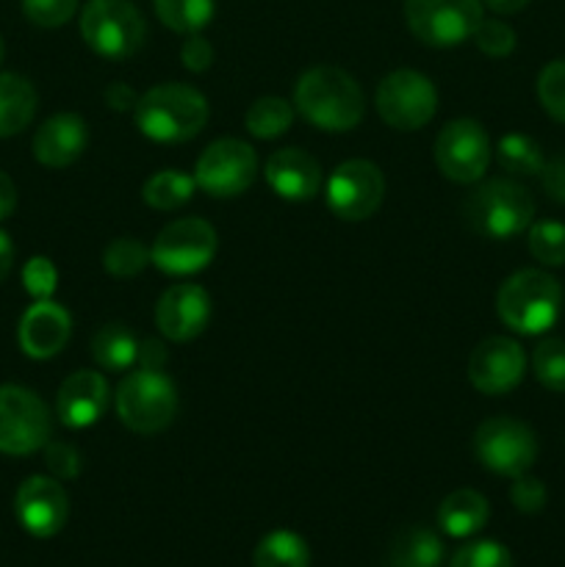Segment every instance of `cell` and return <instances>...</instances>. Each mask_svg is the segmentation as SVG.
Returning a JSON list of instances; mask_svg holds the SVG:
<instances>
[{
  "label": "cell",
  "instance_id": "1",
  "mask_svg": "<svg viewBox=\"0 0 565 567\" xmlns=\"http://www.w3.org/2000/svg\"><path fill=\"white\" fill-rule=\"evenodd\" d=\"M294 105L314 127L327 133H347L360 125L366 97L358 81L338 66H314L294 89Z\"/></svg>",
  "mask_w": 565,
  "mask_h": 567
},
{
  "label": "cell",
  "instance_id": "2",
  "mask_svg": "<svg viewBox=\"0 0 565 567\" xmlns=\"http://www.w3.org/2000/svg\"><path fill=\"white\" fill-rule=\"evenodd\" d=\"M136 127L158 144H181L208 122V100L186 83H158L138 97Z\"/></svg>",
  "mask_w": 565,
  "mask_h": 567
},
{
  "label": "cell",
  "instance_id": "3",
  "mask_svg": "<svg viewBox=\"0 0 565 567\" xmlns=\"http://www.w3.org/2000/svg\"><path fill=\"white\" fill-rule=\"evenodd\" d=\"M496 313L518 336H543L563 313V286L548 271H515L499 288Z\"/></svg>",
  "mask_w": 565,
  "mask_h": 567
},
{
  "label": "cell",
  "instance_id": "4",
  "mask_svg": "<svg viewBox=\"0 0 565 567\" xmlns=\"http://www.w3.org/2000/svg\"><path fill=\"white\" fill-rule=\"evenodd\" d=\"M535 203L521 183L493 177L476 186L463 203V219L476 236L507 241L532 225Z\"/></svg>",
  "mask_w": 565,
  "mask_h": 567
},
{
  "label": "cell",
  "instance_id": "5",
  "mask_svg": "<svg viewBox=\"0 0 565 567\" xmlns=\"http://www.w3.org/2000/svg\"><path fill=\"white\" fill-rule=\"evenodd\" d=\"M81 37L100 59L125 61L142 50L147 22L131 0H89L81 14Z\"/></svg>",
  "mask_w": 565,
  "mask_h": 567
},
{
  "label": "cell",
  "instance_id": "6",
  "mask_svg": "<svg viewBox=\"0 0 565 567\" xmlns=\"http://www.w3.org/2000/svg\"><path fill=\"white\" fill-rule=\"evenodd\" d=\"M177 391L164 371L136 369L116 388V415L136 435H155L175 421Z\"/></svg>",
  "mask_w": 565,
  "mask_h": 567
},
{
  "label": "cell",
  "instance_id": "7",
  "mask_svg": "<svg viewBox=\"0 0 565 567\" xmlns=\"http://www.w3.org/2000/svg\"><path fill=\"white\" fill-rule=\"evenodd\" d=\"M50 410L31 388L0 385V454L25 457L50 441Z\"/></svg>",
  "mask_w": 565,
  "mask_h": 567
},
{
  "label": "cell",
  "instance_id": "8",
  "mask_svg": "<svg viewBox=\"0 0 565 567\" xmlns=\"http://www.w3.org/2000/svg\"><path fill=\"white\" fill-rule=\"evenodd\" d=\"M410 33L430 48H454L474 37L482 0H404Z\"/></svg>",
  "mask_w": 565,
  "mask_h": 567
},
{
  "label": "cell",
  "instance_id": "9",
  "mask_svg": "<svg viewBox=\"0 0 565 567\" xmlns=\"http://www.w3.org/2000/svg\"><path fill=\"white\" fill-rule=\"evenodd\" d=\"M474 454L487 471L515 480L535 465L537 437L524 421L496 415L474 432Z\"/></svg>",
  "mask_w": 565,
  "mask_h": 567
},
{
  "label": "cell",
  "instance_id": "10",
  "mask_svg": "<svg viewBox=\"0 0 565 567\" xmlns=\"http://www.w3.org/2000/svg\"><path fill=\"white\" fill-rule=\"evenodd\" d=\"M377 114L397 131H419L430 125L438 111V92L427 75L415 70H393L374 94Z\"/></svg>",
  "mask_w": 565,
  "mask_h": 567
},
{
  "label": "cell",
  "instance_id": "11",
  "mask_svg": "<svg viewBox=\"0 0 565 567\" xmlns=\"http://www.w3.org/2000/svg\"><path fill=\"white\" fill-rule=\"evenodd\" d=\"M219 238L205 219H177L170 221L155 236L150 247V264L158 266L164 275L188 277L203 271L214 260Z\"/></svg>",
  "mask_w": 565,
  "mask_h": 567
},
{
  "label": "cell",
  "instance_id": "12",
  "mask_svg": "<svg viewBox=\"0 0 565 567\" xmlns=\"http://www.w3.org/2000/svg\"><path fill=\"white\" fill-rule=\"evenodd\" d=\"M258 177V155L242 138H219L208 144L194 166V183L216 199H230L247 192Z\"/></svg>",
  "mask_w": 565,
  "mask_h": 567
},
{
  "label": "cell",
  "instance_id": "13",
  "mask_svg": "<svg viewBox=\"0 0 565 567\" xmlns=\"http://www.w3.org/2000/svg\"><path fill=\"white\" fill-rule=\"evenodd\" d=\"M327 208L343 221H363L380 210L386 197V177L371 161H343L327 177Z\"/></svg>",
  "mask_w": 565,
  "mask_h": 567
},
{
  "label": "cell",
  "instance_id": "14",
  "mask_svg": "<svg viewBox=\"0 0 565 567\" xmlns=\"http://www.w3.org/2000/svg\"><path fill=\"white\" fill-rule=\"evenodd\" d=\"M491 138L474 120H454L435 138V164L454 183H480L491 164Z\"/></svg>",
  "mask_w": 565,
  "mask_h": 567
},
{
  "label": "cell",
  "instance_id": "15",
  "mask_svg": "<svg viewBox=\"0 0 565 567\" xmlns=\"http://www.w3.org/2000/svg\"><path fill=\"white\" fill-rule=\"evenodd\" d=\"M526 354L518 341L504 336H491L476 343L469 358L471 385L487 396H504L524 380Z\"/></svg>",
  "mask_w": 565,
  "mask_h": 567
},
{
  "label": "cell",
  "instance_id": "16",
  "mask_svg": "<svg viewBox=\"0 0 565 567\" xmlns=\"http://www.w3.org/2000/svg\"><path fill=\"white\" fill-rule=\"evenodd\" d=\"M14 513L28 535L48 540L64 529L70 498L55 476H28L14 496Z\"/></svg>",
  "mask_w": 565,
  "mask_h": 567
},
{
  "label": "cell",
  "instance_id": "17",
  "mask_svg": "<svg viewBox=\"0 0 565 567\" xmlns=\"http://www.w3.org/2000/svg\"><path fill=\"white\" fill-rule=\"evenodd\" d=\"M210 321V297L194 282L166 288L155 305V327L175 343L194 341Z\"/></svg>",
  "mask_w": 565,
  "mask_h": 567
},
{
  "label": "cell",
  "instance_id": "18",
  "mask_svg": "<svg viewBox=\"0 0 565 567\" xmlns=\"http://www.w3.org/2000/svg\"><path fill=\"white\" fill-rule=\"evenodd\" d=\"M72 332V319L61 305L53 299H37L31 308L22 313L17 341L20 349L33 360H50L66 347Z\"/></svg>",
  "mask_w": 565,
  "mask_h": 567
},
{
  "label": "cell",
  "instance_id": "19",
  "mask_svg": "<svg viewBox=\"0 0 565 567\" xmlns=\"http://www.w3.org/2000/svg\"><path fill=\"white\" fill-rule=\"evenodd\" d=\"M264 175L271 192L282 199H291V203H308L321 192V183H325L319 161L299 147L271 153L264 166Z\"/></svg>",
  "mask_w": 565,
  "mask_h": 567
},
{
  "label": "cell",
  "instance_id": "20",
  "mask_svg": "<svg viewBox=\"0 0 565 567\" xmlns=\"http://www.w3.org/2000/svg\"><path fill=\"white\" fill-rule=\"evenodd\" d=\"M105 408H109V382L100 371H75L61 382L55 413L70 430H86L97 424Z\"/></svg>",
  "mask_w": 565,
  "mask_h": 567
},
{
  "label": "cell",
  "instance_id": "21",
  "mask_svg": "<svg viewBox=\"0 0 565 567\" xmlns=\"http://www.w3.org/2000/svg\"><path fill=\"white\" fill-rule=\"evenodd\" d=\"M89 144L86 122L78 114H55L33 136V158L48 169H64L75 164Z\"/></svg>",
  "mask_w": 565,
  "mask_h": 567
},
{
  "label": "cell",
  "instance_id": "22",
  "mask_svg": "<svg viewBox=\"0 0 565 567\" xmlns=\"http://www.w3.org/2000/svg\"><path fill=\"white\" fill-rule=\"evenodd\" d=\"M37 89L25 75L0 72V138L17 136L37 114Z\"/></svg>",
  "mask_w": 565,
  "mask_h": 567
},
{
  "label": "cell",
  "instance_id": "23",
  "mask_svg": "<svg viewBox=\"0 0 565 567\" xmlns=\"http://www.w3.org/2000/svg\"><path fill=\"white\" fill-rule=\"evenodd\" d=\"M487 498L476 491H454L438 507V526L449 537H474L487 524Z\"/></svg>",
  "mask_w": 565,
  "mask_h": 567
},
{
  "label": "cell",
  "instance_id": "24",
  "mask_svg": "<svg viewBox=\"0 0 565 567\" xmlns=\"http://www.w3.org/2000/svg\"><path fill=\"white\" fill-rule=\"evenodd\" d=\"M443 559V543L427 526H408L399 532L388 551L391 567H438Z\"/></svg>",
  "mask_w": 565,
  "mask_h": 567
},
{
  "label": "cell",
  "instance_id": "25",
  "mask_svg": "<svg viewBox=\"0 0 565 567\" xmlns=\"http://www.w3.org/2000/svg\"><path fill=\"white\" fill-rule=\"evenodd\" d=\"M92 358L105 371H127L138 360V341L125 324H103L92 338Z\"/></svg>",
  "mask_w": 565,
  "mask_h": 567
},
{
  "label": "cell",
  "instance_id": "26",
  "mask_svg": "<svg viewBox=\"0 0 565 567\" xmlns=\"http://www.w3.org/2000/svg\"><path fill=\"white\" fill-rule=\"evenodd\" d=\"M253 565L255 567H308L310 548L297 532H288V529L269 532V535L255 546Z\"/></svg>",
  "mask_w": 565,
  "mask_h": 567
},
{
  "label": "cell",
  "instance_id": "27",
  "mask_svg": "<svg viewBox=\"0 0 565 567\" xmlns=\"http://www.w3.org/2000/svg\"><path fill=\"white\" fill-rule=\"evenodd\" d=\"M496 161L504 172L518 177L541 175L543 166H546L543 147L532 136H524V133H507V136L499 138Z\"/></svg>",
  "mask_w": 565,
  "mask_h": 567
},
{
  "label": "cell",
  "instance_id": "28",
  "mask_svg": "<svg viewBox=\"0 0 565 567\" xmlns=\"http://www.w3.org/2000/svg\"><path fill=\"white\" fill-rule=\"evenodd\" d=\"M194 188H197V183H194V177L186 175V172L161 169L144 183L142 199L155 210H175L192 199Z\"/></svg>",
  "mask_w": 565,
  "mask_h": 567
},
{
  "label": "cell",
  "instance_id": "29",
  "mask_svg": "<svg viewBox=\"0 0 565 567\" xmlns=\"http://www.w3.org/2000/svg\"><path fill=\"white\" fill-rule=\"evenodd\" d=\"M155 14L170 31L175 33H199L214 20V0H153Z\"/></svg>",
  "mask_w": 565,
  "mask_h": 567
},
{
  "label": "cell",
  "instance_id": "30",
  "mask_svg": "<svg viewBox=\"0 0 565 567\" xmlns=\"http://www.w3.org/2000/svg\"><path fill=\"white\" fill-rule=\"evenodd\" d=\"M244 125L255 138H277L294 125V105L282 97H260L247 109Z\"/></svg>",
  "mask_w": 565,
  "mask_h": 567
},
{
  "label": "cell",
  "instance_id": "31",
  "mask_svg": "<svg viewBox=\"0 0 565 567\" xmlns=\"http://www.w3.org/2000/svg\"><path fill=\"white\" fill-rule=\"evenodd\" d=\"M150 264V249L138 238H114L103 249V266L114 277H136Z\"/></svg>",
  "mask_w": 565,
  "mask_h": 567
},
{
  "label": "cell",
  "instance_id": "32",
  "mask_svg": "<svg viewBox=\"0 0 565 567\" xmlns=\"http://www.w3.org/2000/svg\"><path fill=\"white\" fill-rule=\"evenodd\" d=\"M532 371L546 391L565 393V341L548 338V341L537 343L535 354H532Z\"/></svg>",
  "mask_w": 565,
  "mask_h": 567
},
{
  "label": "cell",
  "instance_id": "33",
  "mask_svg": "<svg viewBox=\"0 0 565 567\" xmlns=\"http://www.w3.org/2000/svg\"><path fill=\"white\" fill-rule=\"evenodd\" d=\"M530 252L543 266H565V225L563 221H535L530 225Z\"/></svg>",
  "mask_w": 565,
  "mask_h": 567
},
{
  "label": "cell",
  "instance_id": "34",
  "mask_svg": "<svg viewBox=\"0 0 565 567\" xmlns=\"http://www.w3.org/2000/svg\"><path fill=\"white\" fill-rule=\"evenodd\" d=\"M537 97H541L546 114L565 125V59L543 66L541 78H537Z\"/></svg>",
  "mask_w": 565,
  "mask_h": 567
},
{
  "label": "cell",
  "instance_id": "35",
  "mask_svg": "<svg viewBox=\"0 0 565 567\" xmlns=\"http://www.w3.org/2000/svg\"><path fill=\"white\" fill-rule=\"evenodd\" d=\"M449 567H513V559L502 543L476 540L460 548Z\"/></svg>",
  "mask_w": 565,
  "mask_h": 567
},
{
  "label": "cell",
  "instance_id": "36",
  "mask_svg": "<svg viewBox=\"0 0 565 567\" xmlns=\"http://www.w3.org/2000/svg\"><path fill=\"white\" fill-rule=\"evenodd\" d=\"M471 39H474L476 48L485 55H491V59H504V55H510L515 50V31L502 20H485V17H482V22L476 25L474 37Z\"/></svg>",
  "mask_w": 565,
  "mask_h": 567
},
{
  "label": "cell",
  "instance_id": "37",
  "mask_svg": "<svg viewBox=\"0 0 565 567\" xmlns=\"http://www.w3.org/2000/svg\"><path fill=\"white\" fill-rule=\"evenodd\" d=\"M78 11V0H22V14L39 28H59Z\"/></svg>",
  "mask_w": 565,
  "mask_h": 567
},
{
  "label": "cell",
  "instance_id": "38",
  "mask_svg": "<svg viewBox=\"0 0 565 567\" xmlns=\"http://www.w3.org/2000/svg\"><path fill=\"white\" fill-rule=\"evenodd\" d=\"M44 465H48V471L59 482H70V480H78L83 463L75 446L61 441H48V446H44Z\"/></svg>",
  "mask_w": 565,
  "mask_h": 567
},
{
  "label": "cell",
  "instance_id": "39",
  "mask_svg": "<svg viewBox=\"0 0 565 567\" xmlns=\"http://www.w3.org/2000/svg\"><path fill=\"white\" fill-rule=\"evenodd\" d=\"M510 502L518 513L535 515L546 507V485L541 480L530 474H521L513 480V487H510Z\"/></svg>",
  "mask_w": 565,
  "mask_h": 567
},
{
  "label": "cell",
  "instance_id": "40",
  "mask_svg": "<svg viewBox=\"0 0 565 567\" xmlns=\"http://www.w3.org/2000/svg\"><path fill=\"white\" fill-rule=\"evenodd\" d=\"M55 280H59V275L48 258H31L22 269V282L33 299H50V293L55 291Z\"/></svg>",
  "mask_w": 565,
  "mask_h": 567
},
{
  "label": "cell",
  "instance_id": "41",
  "mask_svg": "<svg viewBox=\"0 0 565 567\" xmlns=\"http://www.w3.org/2000/svg\"><path fill=\"white\" fill-rule=\"evenodd\" d=\"M181 61L188 72H205L210 64H214V48H210V42L205 37L192 33V37L183 42Z\"/></svg>",
  "mask_w": 565,
  "mask_h": 567
},
{
  "label": "cell",
  "instance_id": "42",
  "mask_svg": "<svg viewBox=\"0 0 565 567\" xmlns=\"http://www.w3.org/2000/svg\"><path fill=\"white\" fill-rule=\"evenodd\" d=\"M541 181L548 197H552L554 203L565 205V153L554 155V158L546 161V166H543L541 172Z\"/></svg>",
  "mask_w": 565,
  "mask_h": 567
},
{
  "label": "cell",
  "instance_id": "43",
  "mask_svg": "<svg viewBox=\"0 0 565 567\" xmlns=\"http://www.w3.org/2000/svg\"><path fill=\"white\" fill-rule=\"evenodd\" d=\"M166 363V349L161 341H142L138 343V369H153V371H164Z\"/></svg>",
  "mask_w": 565,
  "mask_h": 567
},
{
  "label": "cell",
  "instance_id": "44",
  "mask_svg": "<svg viewBox=\"0 0 565 567\" xmlns=\"http://www.w3.org/2000/svg\"><path fill=\"white\" fill-rule=\"evenodd\" d=\"M105 103L114 111H133L138 103V94L131 86H125V83H111L105 89Z\"/></svg>",
  "mask_w": 565,
  "mask_h": 567
},
{
  "label": "cell",
  "instance_id": "45",
  "mask_svg": "<svg viewBox=\"0 0 565 567\" xmlns=\"http://www.w3.org/2000/svg\"><path fill=\"white\" fill-rule=\"evenodd\" d=\"M17 208V186L6 172H0V221L9 219Z\"/></svg>",
  "mask_w": 565,
  "mask_h": 567
},
{
  "label": "cell",
  "instance_id": "46",
  "mask_svg": "<svg viewBox=\"0 0 565 567\" xmlns=\"http://www.w3.org/2000/svg\"><path fill=\"white\" fill-rule=\"evenodd\" d=\"M11 266H14V244H11L9 233L0 230V282L9 277Z\"/></svg>",
  "mask_w": 565,
  "mask_h": 567
},
{
  "label": "cell",
  "instance_id": "47",
  "mask_svg": "<svg viewBox=\"0 0 565 567\" xmlns=\"http://www.w3.org/2000/svg\"><path fill=\"white\" fill-rule=\"evenodd\" d=\"M526 3H530V0H485V6H491L496 14H515V11L524 9Z\"/></svg>",
  "mask_w": 565,
  "mask_h": 567
},
{
  "label": "cell",
  "instance_id": "48",
  "mask_svg": "<svg viewBox=\"0 0 565 567\" xmlns=\"http://www.w3.org/2000/svg\"><path fill=\"white\" fill-rule=\"evenodd\" d=\"M3 55H6V44H3V37H0V64H3Z\"/></svg>",
  "mask_w": 565,
  "mask_h": 567
}]
</instances>
